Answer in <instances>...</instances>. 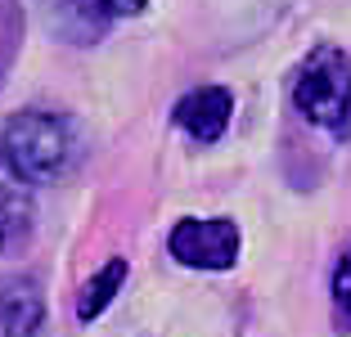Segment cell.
<instances>
[{
	"label": "cell",
	"mask_w": 351,
	"mask_h": 337,
	"mask_svg": "<svg viewBox=\"0 0 351 337\" xmlns=\"http://www.w3.org/2000/svg\"><path fill=\"white\" fill-rule=\"evenodd\" d=\"M293 103L311 126L342 131L351 122V54L342 45H315L293 77Z\"/></svg>",
	"instance_id": "1"
},
{
	"label": "cell",
	"mask_w": 351,
	"mask_h": 337,
	"mask_svg": "<svg viewBox=\"0 0 351 337\" xmlns=\"http://www.w3.org/2000/svg\"><path fill=\"white\" fill-rule=\"evenodd\" d=\"M0 153L10 158V166L32 184H45L54 175H63L68 158H73V131L63 117L45 108H27L19 117L5 122V135H0Z\"/></svg>",
	"instance_id": "2"
},
{
	"label": "cell",
	"mask_w": 351,
	"mask_h": 337,
	"mask_svg": "<svg viewBox=\"0 0 351 337\" xmlns=\"http://www.w3.org/2000/svg\"><path fill=\"white\" fill-rule=\"evenodd\" d=\"M167 252L180 266H194V270H230L239 261V225L230 216L180 221L167 234Z\"/></svg>",
	"instance_id": "3"
},
{
	"label": "cell",
	"mask_w": 351,
	"mask_h": 337,
	"mask_svg": "<svg viewBox=\"0 0 351 337\" xmlns=\"http://www.w3.org/2000/svg\"><path fill=\"white\" fill-rule=\"evenodd\" d=\"M32 225H36V198H32V180H23L10 166V158L0 153V256H14L27 247Z\"/></svg>",
	"instance_id": "4"
},
{
	"label": "cell",
	"mask_w": 351,
	"mask_h": 337,
	"mask_svg": "<svg viewBox=\"0 0 351 337\" xmlns=\"http://www.w3.org/2000/svg\"><path fill=\"white\" fill-rule=\"evenodd\" d=\"M176 126L185 135H194L198 144H217L221 135H226L230 117H234V95L226 90V86H198V90H189L185 99L176 103Z\"/></svg>",
	"instance_id": "5"
},
{
	"label": "cell",
	"mask_w": 351,
	"mask_h": 337,
	"mask_svg": "<svg viewBox=\"0 0 351 337\" xmlns=\"http://www.w3.org/2000/svg\"><path fill=\"white\" fill-rule=\"evenodd\" d=\"M45 333V297L32 275L0 279V337H41Z\"/></svg>",
	"instance_id": "6"
},
{
	"label": "cell",
	"mask_w": 351,
	"mask_h": 337,
	"mask_svg": "<svg viewBox=\"0 0 351 337\" xmlns=\"http://www.w3.org/2000/svg\"><path fill=\"white\" fill-rule=\"evenodd\" d=\"M122 284H126V256H113L99 275H90L82 284V297H77V319H82V324L99 319L104 310H108V301L122 292Z\"/></svg>",
	"instance_id": "7"
},
{
	"label": "cell",
	"mask_w": 351,
	"mask_h": 337,
	"mask_svg": "<svg viewBox=\"0 0 351 337\" xmlns=\"http://www.w3.org/2000/svg\"><path fill=\"white\" fill-rule=\"evenodd\" d=\"M149 0H82L86 18H99V23H113V18H135L145 14Z\"/></svg>",
	"instance_id": "8"
},
{
	"label": "cell",
	"mask_w": 351,
	"mask_h": 337,
	"mask_svg": "<svg viewBox=\"0 0 351 337\" xmlns=\"http://www.w3.org/2000/svg\"><path fill=\"white\" fill-rule=\"evenodd\" d=\"M333 301H338V306L351 315V247L342 252L338 270H333Z\"/></svg>",
	"instance_id": "9"
}]
</instances>
